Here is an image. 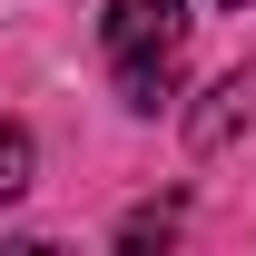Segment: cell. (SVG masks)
Wrapping results in <instances>:
<instances>
[{"mask_svg": "<svg viewBox=\"0 0 256 256\" xmlns=\"http://www.w3.org/2000/svg\"><path fill=\"white\" fill-rule=\"evenodd\" d=\"M236 128H256V60L226 69L217 89H207V108H188V148H197V158H217Z\"/></svg>", "mask_w": 256, "mask_h": 256, "instance_id": "obj_2", "label": "cell"}, {"mask_svg": "<svg viewBox=\"0 0 256 256\" xmlns=\"http://www.w3.org/2000/svg\"><path fill=\"white\" fill-rule=\"evenodd\" d=\"M217 10H236V0H217Z\"/></svg>", "mask_w": 256, "mask_h": 256, "instance_id": "obj_5", "label": "cell"}, {"mask_svg": "<svg viewBox=\"0 0 256 256\" xmlns=\"http://www.w3.org/2000/svg\"><path fill=\"white\" fill-rule=\"evenodd\" d=\"M98 40H108V60H148V50H178V40H188V0H108Z\"/></svg>", "mask_w": 256, "mask_h": 256, "instance_id": "obj_1", "label": "cell"}, {"mask_svg": "<svg viewBox=\"0 0 256 256\" xmlns=\"http://www.w3.org/2000/svg\"><path fill=\"white\" fill-rule=\"evenodd\" d=\"M118 98L148 118L158 98H178V50H148V60H118Z\"/></svg>", "mask_w": 256, "mask_h": 256, "instance_id": "obj_3", "label": "cell"}, {"mask_svg": "<svg viewBox=\"0 0 256 256\" xmlns=\"http://www.w3.org/2000/svg\"><path fill=\"white\" fill-rule=\"evenodd\" d=\"M30 168H40V148H30V128H20V118H0V207H10V197L30 188Z\"/></svg>", "mask_w": 256, "mask_h": 256, "instance_id": "obj_4", "label": "cell"}]
</instances>
